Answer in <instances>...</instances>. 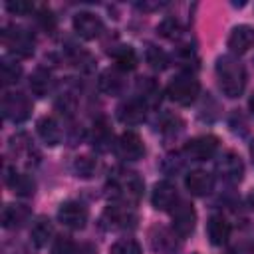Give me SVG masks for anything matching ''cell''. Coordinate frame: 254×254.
Returning <instances> with one entry per match:
<instances>
[{
  "label": "cell",
  "mask_w": 254,
  "mask_h": 254,
  "mask_svg": "<svg viewBox=\"0 0 254 254\" xmlns=\"http://www.w3.org/2000/svg\"><path fill=\"white\" fill-rule=\"evenodd\" d=\"M50 254H73V242L65 236H58L52 244V252Z\"/></svg>",
  "instance_id": "obj_34"
},
{
  "label": "cell",
  "mask_w": 254,
  "mask_h": 254,
  "mask_svg": "<svg viewBox=\"0 0 254 254\" xmlns=\"http://www.w3.org/2000/svg\"><path fill=\"white\" fill-rule=\"evenodd\" d=\"M200 93V83L190 75H177L167 85V97L179 105H190Z\"/></svg>",
  "instance_id": "obj_4"
},
{
  "label": "cell",
  "mask_w": 254,
  "mask_h": 254,
  "mask_svg": "<svg viewBox=\"0 0 254 254\" xmlns=\"http://www.w3.org/2000/svg\"><path fill=\"white\" fill-rule=\"evenodd\" d=\"M52 236H54V226H52V222L48 220V218H38L34 224H32V230H30V238H32V242L38 246V248H44L50 240H52Z\"/></svg>",
  "instance_id": "obj_25"
},
{
  "label": "cell",
  "mask_w": 254,
  "mask_h": 254,
  "mask_svg": "<svg viewBox=\"0 0 254 254\" xmlns=\"http://www.w3.org/2000/svg\"><path fill=\"white\" fill-rule=\"evenodd\" d=\"M38 135L50 147H56L62 143V127L54 117H42L38 121Z\"/></svg>",
  "instance_id": "obj_22"
},
{
  "label": "cell",
  "mask_w": 254,
  "mask_h": 254,
  "mask_svg": "<svg viewBox=\"0 0 254 254\" xmlns=\"http://www.w3.org/2000/svg\"><path fill=\"white\" fill-rule=\"evenodd\" d=\"M20 75H22L20 64H16V62H12V60H6V58L0 62V79H2L4 85L16 83V81L20 79Z\"/></svg>",
  "instance_id": "obj_29"
},
{
  "label": "cell",
  "mask_w": 254,
  "mask_h": 254,
  "mask_svg": "<svg viewBox=\"0 0 254 254\" xmlns=\"http://www.w3.org/2000/svg\"><path fill=\"white\" fill-rule=\"evenodd\" d=\"M56 105H58V109H60L62 113H67V115H69V113L73 111V107H75V101H73V97H71L69 93H65V95H62V97L58 99Z\"/></svg>",
  "instance_id": "obj_36"
},
{
  "label": "cell",
  "mask_w": 254,
  "mask_h": 254,
  "mask_svg": "<svg viewBox=\"0 0 254 254\" xmlns=\"http://www.w3.org/2000/svg\"><path fill=\"white\" fill-rule=\"evenodd\" d=\"M117 153L123 161H139L145 155V145L143 139L135 131H125L121 133L117 141Z\"/></svg>",
  "instance_id": "obj_11"
},
{
  "label": "cell",
  "mask_w": 254,
  "mask_h": 254,
  "mask_svg": "<svg viewBox=\"0 0 254 254\" xmlns=\"http://www.w3.org/2000/svg\"><path fill=\"white\" fill-rule=\"evenodd\" d=\"M2 113L12 123H22L32 113V101L22 91H6L2 97Z\"/></svg>",
  "instance_id": "obj_5"
},
{
  "label": "cell",
  "mask_w": 254,
  "mask_h": 254,
  "mask_svg": "<svg viewBox=\"0 0 254 254\" xmlns=\"http://www.w3.org/2000/svg\"><path fill=\"white\" fill-rule=\"evenodd\" d=\"M248 105H250V111L254 113V93L250 95V101H248Z\"/></svg>",
  "instance_id": "obj_37"
},
{
  "label": "cell",
  "mask_w": 254,
  "mask_h": 254,
  "mask_svg": "<svg viewBox=\"0 0 254 254\" xmlns=\"http://www.w3.org/2000/svg\"><path fill=\"white\" fill-rule=\"evenodd\" d=\"M2 44L16 58H30L34 54V36L20 26H6L2 30Z\"/></svg>",
  "instance_id": "obj_3"
},
{
  "label": "cell",
  "mask_w": 254,
  "mask_h": 254,
  "mask_svg": "<svg viewBox=\"0 0 254 254\" xmlns=\"http://www.w3.org/2000/svg\"><path fill=\"white\" fill-rule=\"evenodd\" d=\"M145 60H147V64H149L153 69H157V71H163V69L169 67V56H167L161 48H157V46H149V48L145 50Z\"/></svg>",
  "instance_id": "obj_28"
},
{
  "label": "cell",
  "mask_w": 254,
  "mask_h": 254,
  "mask_svg": "<svg viewBox=\"0 0 254 254\" xmlns=\"http://www.w3.org/2000/svg\"><path fill=\"white\" fill-rule=\"evenodd\" d=\"M101 220L111 230H129L137 224V214L129 204H109L103 210Z\"/></svg>",
  "instance_id": "obj_6"
},
{
  "label": "cell",
  "mask_w": 254,
  "mask_h": 254,
  "mask_svg": "<svg viewBox=\"0 0 254 254\" xmlns=\"http://www.w3.org/2000/svg\"><path fill=\"white\" fill-rule=\"evenodd\" d=\"M6 10L10 14H16V16H26V14H30L34 10V6L30 2H26V0H8L6 2Z\"/></svg>",
  "instance_id": "obj_33"
},
{
  "label": "cell",
  "mask_w": 254,
  "mask_h": 254,
  "mask_svg": "<svg viewBox=\"0 0 254 254\" xmlns=\"http://www.w3.org/2000/svg\"><path fill=\"white\" fill-rule=\"evenodd\" d=\"M250 157H252V165H254V141H252V145H250Z\"/></svg>",
  "instance_id": "obj_38"
},
{
  "label": "cell",
  "mask_w": 254,
  "mask_h": 254,
  "mask_svg": "<svg viewBox=\"0 0 254 254\" xmlns=\"http://www.w3.org/2000/svg\"><path fill=\"white\" fill-rule=\"evenodd\" d=\"M252 254H254V246H252Z\"/></svg>",
  "instance_id": "obj_39"
},
{
  "label": "cell",
  "mask_w": 254,
  "mask_h": 254,
  "mask_svg": "<svg viewBox=\"0 0 254 254\" xmlns=\"http://www.w3.org/2000/svg\"><path fill=\"white\" fill-rule=\"evenodd\" d=\"M171 218H173V230L185 238L189 236L192 230H194V224H196V212L192 208L190 202H185V200H179L173 210H171Z\"/></svg>",
  "instance_id": "obj_7"
},
{
  "label": "cell",
  "mask_w": 254,
  "mask_h": 254,
  "mask_svg": "<svg viewBox=\"0 0 254 254\" xmlns=\"http://www.w3.org/2000/svg\"><path fill=\"white\" fill-rule=\"evenodd\" d=\"M36 18H38V22L44 26V30L52 32V30L56 28V18H54V14H52L50 8H40V12H38Z\"/></svg>",
  "instance_id": "obj_35"
},
{
  "label": "cell",
  "mask_w": 254,
  "mask_h": 254,
  "mask_svg": "<svg viewBox=\"0 0 254 254\" xmlns=\"http://www.w3.org/2000/svg\"><path fill=\"white\" fill-rule=\"evenodd\" d=\"M58 220L71 230H81L87 222V208L77 200H65L58 208Z\"/></svg>",
  "instance_id": "obj_9"
},
{
  "label": "cell",
  "mask_w": 254,
  "mask_h": 254,
  "mask_svg": "<svg viewBox=\"0 0 254 254\" xmlns=\"http://www.w3.org/2000/svg\"><path fill=\"white\" fill-rule=\"evenodd\" d=\"M111 56H113L115 65H117L119 71H131L139 64V58H137V54H135V50L131 46H117L111 52Z\"/></svg>",
  "instance_id": "obj_24"
},
{
  "label": "cell",
  "mask_w": 254,
  "mask_h": 254,
  "mask_svg": "<svg viewBox=\"0 0 254 254\" xmlns=\"http://www.w3.org/2000/svg\"><path fill=\"white\" fill-rule=\"evenodd\" d=\"M254 46V28L250 26H236L228 36V48L232 54H244Z\"/></svg>",
  "instance_id": "obj_20"
},
{
  "label": "cell",
  "mask_w": 254,
  "mask_h": 254,
  "mask_svg": "<svg viewBox=\"0 0 254 254\" xmlns=\"http://www.w3.org/2000/svg\"><path fill=\"white\" fill-rule=\"evenodd\" d=\"M73 30L83 40H93L101 34L103 22L99 20V16H95L91 12H77L73 16Z\"/></svg>",
  "instance_id": "obj_13"
},
{
  "label": "cell",
  "mask_w": 254,
  "mask_h": 254,
  "mask_svg": "<svg viewBox=\"0 0 254 254\" xmlns=\"http://www.w3.org/2000/svg\"><path fill=\"white\" fill-rule=\"evenodd\" d=\"M183 151L192 161H206V159H210V157L216 155V151H218V137H214V135L194 137V139H190L185 145Z\"/></svg>",
  "instance_id": "obj_10"
},
{
  "label": "cell",
  "mask_w": 254,
  "mask_h": 254,
  "mask_svg": "<svg viewBox=\"0 0 254 254\" xmlns=\"http://www.w3.org/2000/svg\"><path fill=\"white\" fill-rule=\"evenodd\" d=\"M109 252L111 254H141V246L133 238H121V240L113 242Z\"/></svg>",
  "instance_id": "obj_31"
},
{
  "label": "cell",
  "mask_w": 254,
  "mask_h": 254,
  "mask_svg": "<svg viewBox=\"0 0 254 254\" xmlns=\"http://www.w3.org/2000/svg\"><path fill=\"white\" fill-rule=\"evenodd\" d=\"M157 32L167 40H179L183 36V26L177 18H163L157 26Z\"/></svg>",
  "instance_id": "obj_30"
},
{
  "label": "cell",
  "mask_w": 254,
  "mask_h": 254,
  "mask_svg": "<svg viewBox=\"0 0 254 254\" xmlns=\"http://www.w3.org/2000/svg\"><path fill=\"white\" fill-rule=\"evenodd\" d=\"M181 238L175 230H169L165 226H155L151 230V244L153 250L159 254H177L179 250V240Z\"/></svg>",
  "instance_id": "obj_15"
},
{
  "label": "cell",
  "mask_w": 254,
  "mask_h": 254,
  "mask_svg": "<svg viewBox=\"0 0 254 254\" xmlns=\"http://www.w3.org/2000/svg\"><path fill=\"white\" fill-rule=\"evenodd\" d=\"M89 143L99 153H105V151L111 149V145H113V129H111V125H109V121L105 117L95 119V123L91 127V133H89Z\"/></svg>",
  "instance_id": "obj_16"
},
{
  "label": "cell",
  "mask_w": 254,
  "mask_h": 254,
  "mask_svg": "<svg viewBox=\"0 0 254 254\" xmlns=\"http://www.w3.org/2000/svg\"><path fill=\"white\" fill-rule=\"evenodd\" d=\"M161 133L165 135H177L183 129V121L177 115H165V119L161 121Z\"/></svg>",
  "instance_id": "obj_32"
},
{
  "label": "cell",
  "mask_w": 254,
  "mask_h": 254,
  "mask_svg": "<svg viewBox=\"0 0 254 254\" xmlns=\"http://www.w3.org/2000/svg\"><path fill=\"white\" fill-rule=\"evenodd\" d=\"M216 79L226 97H240L246 87V69L234 56H220L216 60Z\"/></svg>",
  "instance_id": "obj_1"
},
{
  "label": "cell",
  "mask_w": 254,
  "mask_h": 254,
  "mask_svg": "<svg viewBox=\"0 0 254 254\" xmlns=\"http://www.w3.org/2000/svg\"><path fill=\"white\" fill-rule=\"evenodd\" d=\"M117 117L125 125H139L145 119V101L143 99H127L117 107Z\"/></svg>",
  "instance_id": "obj_18"
},
{
  "label": "cell",
  "mask_w": 254,
  "mask_h": 254,
  "mask_svg": "<svg viewBox=\"0 0 254 254\" xmlns=\"http://www.w3.org/2000/svg\"><path fill=\"white\" fill-rule=\"evenodd\" d=\"M151 202L157 210H173V206L179 202V194H177V189L173 183L169 181H161L153 187V192H151Z\"/></svg>",
  "instance_id": "obj_14"
},
{
  "label": "cell",
  "mask_w": 254,
  "mask_h": 254,
  "mask_svg": "<svg viewBox=\"0 0 254 254\" xmlns=\"http://www.w3.org/2000/svg\"><path fill=\"white\" fill-rule=\"evenodd\" d=\"M71 171L75 177H81V179H91L97 171V161L93 157H87V155H81V157H75L73 163H71Z\"/></svg>",
  "instance_id": "obj_27"
},
{
  "label": "cell",
  "mask_w": 254,
  "mask_h": 254,
  "mask_svg": "<svg viewBox=\"0 0 254 254\" xmlns=\"http://www.w3.org/2000/svg\"><path fill=\"white\" fill-rule=\"evenodd\" d=\"M30 218V208L26 204H6L2 208V226L4 228H20L28 222Z\"/></svg>",
  "instance_id": "obj_21"
},
{
  "label": "cell",
  "mask_w": 254,
  "mask_h": 254,
  "mask_svg": "<svg viewBox=\"0 0 254 254\" xmlns=\"http://www.w3.org/2000/svg\"><path fill=\"white\" fill-rule=\"evenodd\" d=\"M206 236L212 246L226 244V240L230 236V222L222 214H212L206 222Z\"/></svg>",
  "instance_id": "obj_19"
},
{
  "label": "cell",
  "mask_w": 254,
  "mask_h": 254,
  "mask_svg": "<svg viewBox=\"0 0 254 254\" xmlns=\"http://www.w3.org/2000/svg\"><path fill=\"white\" fill-rule=\"evenodd\" d=\"M216 175L224 181V183H230V185H236L242 181V175H244V165H242V159L232 153V151H226L218 157L216 161Z\"/></svg>",
  "instance_id": "obj_8"
},
{
  "label": "cell",
  "mask_w": 254,
  "mask_h": 254,
  "mask_svg": "<svg viewBox=\"0 0 254 254\" xmlns=\"http://www.w3.org/2000/svg\"><path fill=\"white\" fill-rule=\"evenodd\" d=\"M185 187L190 194H196V196H204L212 190L214 187V179L210 173L202 171V169H196V171H190L187 177H185Z\"/></svg>",
  "instance_id": "obj_17"
},
{
  "label": "cell",
  "mask_w": 254,
  "mask_h": 254,
  "mask_svg": "<svg viewBox=\"0 0 254 254\" xmlns=\"http://www.w3.org/2000/svg\"><path fill=\"white\" fill-rule=\"evenodd\" d=\"M4 183L18 196H32L34 190H36L34 179L30 175H26V173L16 171L14 167H6V171H4Z\"/></svg>",
  "instance_id": "obj_12"
},
{
  "label": "cell",
  "mask_w": 254,
  "mask_h": 254,
  "mask_svg": "<svg viewBox=\"0 0 254 254\" xmlns=\"http://www.w3.org/2000/svg\"><path fill=\"white\" fill-rule=\"evenodd\" d=\"M123 75L119 69H105L101 75H99V89L107 95H119L123 91Z\"/></svg>",
  "instance_id": "obj_23"
},
{
  "label": "cell",
  "mask_w": 254,
  "mask_h": 254,
  "mask_svg": "<svg viewBox=\"0 0 254 254\" xmlns=\"http://www.w3.org/2000/svg\"><path fill=\"white\" fill-rule=\"evenodd\" d=\"M109 194L121 204H135L143 194V179L133 171H115L107 183Z\"/></svg>",
  "instance_id": "obj_2"
},
{
  "label": "cell",
  "mask_w": 254,
  "mask_h": 254,
  "mask_svg": "<svg viewBox=\"0 0 254 254\" xmlns=\"http://www.w3.org/2000/svg\"><path fill=\"white\" fill-rule=\"evenodd\" d=\"M30 89H32V93L38 95V97L48 95V91L52 89V75H50L44 67H38V69L30 75Z\"/></svg>",
  "instance_id": "obj_26"
}]
</instances>
